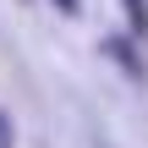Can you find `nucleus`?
<instances>
[{
	"label": "nucleus",
	"mask_w": 148,
	"mask_h": 148,
	"mask_svg": "<svg viewBox=\"0 0 148 148\" xmlns=\"http://www.w3.org/2000/svg\"><path fill=\"white\" fill-rule=\"evenodd\" d=\"M121 5H126V16H132V33L143 38L148 33V0H121Z\"/></svg>",
	"instance_id": "nucleus-1"
},
{
	"label": "nucleus",
	"mask_w": 148,
	"mask_h": 148,
	"mask_svg": "<svg viewBox=\"0 0 148 148\" xmlns=\"http://www.w3.org/2000/svg\"><path fill=\"white\" fill-rule=\"evenodd\" d=\"M0 148H11V126H5V115H0Z\"/></svg>",
	"instance_id": "nucleus-2"
},
{
	"label": "nucleus",
	"mask_w": 148,
	"mask_h": 148,
	"mask_svg": "<svg viewBox=\"0 0 148 148\" xmlns=\"http://www.w3.org/2000/svg\"><path fill=\"white\" fill-rule=\"evenodd\" d=\"M55 5H60V11H66V16H77V0H55Z\"/></svg>",
	"instance_id": "nucleus-3"
}]
</instances>
